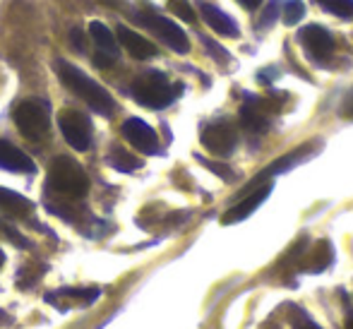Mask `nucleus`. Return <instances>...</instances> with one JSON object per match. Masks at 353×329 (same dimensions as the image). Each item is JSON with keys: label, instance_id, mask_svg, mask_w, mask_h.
I'll return each mask as SVG.
<instances>
[{"label": "nucleus", "instance_id": "13", "mask_svg": "<svg viewBox=\"0 0 353 329\" xmlns=\"http://www.w3.org/2000/svg\"><path fill=\"white\" fill-rule=\"evenodd\" d=\"M200 14L216 34H223V37H231V39L238 37V24L233 22L231 14H226L223 10L214 8L210 3H200Z\"/></svg>", "mask_w": 353, "mask_h": 329}, {"label": "nucleus", "instance_id": "15", "mask_svg": "<svg viewBox=\"0 0 353 329\" xmlns=\"http://www.w3.org/2000/svg\"><path fill=\"white\" fill-rule=\"evenodd\" d=\"M89 37H92V41L97 43V53H103V56H108V58L116 61L118 58V39H116V34L106 27V24L92 22L89 24Z\"/></svg>", "mask_w": 353, "mask_h": 329}, {"label": "nucleus", "instance_id": "27", "mask_svg": "<svg viewBox=\"0 0 353 329\" xmlns=\"http://www.w3.org/2000/svg\"><path fill=\"white\" fill-rule=\"evenodd\" d=\"M202 43H205V46L212 51L210 56L214 58V61H219V63H228V56H226L228 51H223V48L219 46V43H214L212 39H205V37H202Z\"/></svg>", "mask_w": 353, "mask_h": 329}, {"label": "nucleus", "instance_id": "10", "mask_svg": "<svg viewBox=\"0 0 353 329\" xmlns=\"http://www.w3.org/2000/svg\"><path fill=\"white\" fill-rule=\"evenodd\" d=\"M113 34H116V39L123 43V48H125L132 58H137V61H149V58L157 56V46H154L152 41H147L142 34L132 32V29L123 27V24H118V29Z\"/></svg>", "mask_w": 353, "mask_h": 329}, {"label": "nucleus", "instance_id": "26", "mask_svg": "<svg viewBox=\"0 0 353 329\" xmlns=\"http://www.w3.org/2000/svg\"><path fill=\"white\" fill-rule=\"evenodd\" d=\"M197 161H202L207 168H210V171H214L219 178H223V181H233V178H236V173H233V171H228V166H221V163L210 161V159H202V157H197Z\"/></svg>", "mask_w": 353, "mask_h": 329}, {"label": "nucleus", "instance_id": "6", "mask_svg": "<svg viewBox=\"0 0 353 329\" xmlns=\"http://www.w3.org/2000/svg\"><path fill=\"white\" fill-rule=\"evenodd\" d=\"M58 126L65 137V142L77 152H87L92 147V121L84 113L74 111V108H65L58 116Z\"/></svg>", "mask_w": 353, "mask_h": 329}, {"label": "nucleus", "instance_id": "23", "mask_svg": "<svg viewBox=\"0 0 353 329\" xmlns=\"http://www.w3.org/2000/svg\"><path fill=\"white\" fill-rule=\"evenodd\" d=\"M168 10H171L176 17H181L183 22H188V24L195 22V10H192V5L188 3V0H168Z\"/></svg>", "mask_w": 353, "mask_h": 329}, {"label": "nucleus", "instance_id": "1", "mask_svg": "<svg viewBox=\"0 0 353 329\" xmlns=\"http://www.w3.org/2000/svg\"><path fill=\"white\" fill-rule=\"evenodd\" d=\"M56 70H58V77L63 79V84L70 89L74 97L82 99L92 111L101 113V116H106V118L113 116L116 101H113V97L101 87V84L94 82L89 74H84L82 70L74 68L72 63H68V61H58Z\"/></svg>", "mask_w": 353, "mask_h": 329}, {"label": "nucleus", "instance_id": "19", "mask_svg": "<svg viewBox=\"0 0 353 329\" xmlns=\"http://www.w3.org/2000/svg\"><path fill=\"white\" fill-rule=\"evenodd\" d=\"M108 163H111L116 171L121 173H135L142 168V161L135 157V154H130L128 149L123 147H111V152H108Z\"/></svg>", "mask_w": 353, "mask_h": 329}, {"label": "nucleus", "instance_id": "3", "mask_svg": "<svg viewBox=\"0 0 353 329\" xmlns=\"http://www.w3.org/2000/svg\"><path fill=\"white\" fill-rule=\"evenodd\" d=\"M176 97H178V87H173L166 74L159 72V70H149V72L140 74L132 82V99L137 103H142V106L154 108V111L171 106L176 101Z\"/></svg>", "mask_w": 353, "mask_h": 329}, {"label": "nucleus", "instance_id": "5", "mask_svg": "<svg viewBox=\"0 0 353 329\" xmlns=\"http://www.w3.org/2000/svg\"><path fill=\"white\" fill-rule=\"evenodd\" d=\"M202 147L214 157H228L238 144V130L231 121H214L202 128Z\"/></svg>", "mask_w": 353, "mask_h": 329}, {"label": "nucleus", "instance_id": "12", "mask_svg": "<svg viewBox=\"0 0 353 329\" xmlns=\"http://www.w3.org/2000/svg\"><path fill=\"white\" fill-rule=\"evenodd\" d=\"M0 168L12 171V173H34L37 171L34 161L22 152V149H17L10 142H3V139H0Z\"/></svg>", "mask_w": 353, "mask_h": 329}, {"label": "nucleus", "instance_id": "25", "mask_svg": "<svg viewBox=\"0 0 353 329\" xmlns=\"http://www.w3.org/2000/svg\"><path fill=\"white\" fill-rule=\"evenodd\" d=\"M291 327H293V329H322L315 320H312L310 315H307L305 310H293V315H291Z\"/></svg>", "mask_w": 353, "mask_h": 329}, {"label": "nucleus", "instance_id": "16", "mask_svg": "<svg viewBox=\"0 0 353 329\" xmlns=\"http://www.w3.org/2000/svg\"><path fill=\"white\" fill-rule=\"evenodd\" d=\"M32 209H34V204L29 202L27 197L17 195V192L8 190V188H0V212L22 219V217H29Z\"/></svg>", "mask_w": 353, "mask_h": 329}, {"label": "nucleus", "instance_id": "24", "mask_svg": "<svg viewBox=\"0 0 353 329\" xmlns=\"http://www.w3.org/2000/svg\"><path fill=\"white\" fill-rule=\"evenodd\" d=\"M279 14H281V0H272L265 8V12H262V19L257 22V27H270V24H274L279 19Z\"/></svg>", "mask_w": 353, "mask_h": 329}, {"label": "nucleus", "instance_id": "22", "mask_svg": "<svg viewBox=\"0 0 353 329\" xmlns=\"http://www.w3.org/2000/svg\"><path fill=\"white\" fill-rule=\"evenodd\" d=\"M303 14H305V5H303L301 0H286V3H283V24L293 27V24L301 22Z\"/></svg>", "mask_w": 353, "mask_h": 329}, {"label": "nucleus", "instance_id": "8", "mask_svg": "<svg viewBox=\"0 0 353 329\" xmlns=\"http://www.w3.org/2000/svg\"><path fill=\"white\" fill-rule=\"evenodd\" d=\"M298 41L303 43L307 58H312V61H327L334 53V39L320 24H307L305 29H301Z\"/></svg>", "mask_w": 353, "mask_h": 329}, {"label": "nucleus", "instance_id": "30", "mask_svg": "<svg viewBox=\"0 0 353 329\" xmlns=\"http://www.w3.org/2000/svg\"><path fill=\"white\" fill-rule=\"evenodd\" d=\"M346 329H353V310L349 303H346Z\"/></svg>", "mask_w": 353, "mask_h": 329}, {"label": "nucleus", "instance_id": "28", "mask_svg": "<svg viewBox=\"0 0 353 329\" xmlns=\"http://www.w3.org/2000/svg\"><path fill=\"white\" fill-rule=\"evenodd\" d=\"M341 116L349 118V121H353V92L349 94V97H346L344 106H341Z\"/></svg>", "mask_w": 353, "mask_h": 329}, {"label": "nucleus", "instance_id": "14", "mask_svg": "<svg viewBox=\"0 0 353 329\" xmlns=\"http://www.w3.org/2000/svg\"><path fill=\"white\" fill-rule=\"evenodd\" d=\"M265 108L260 106V99L255 97H248V101L241 106V123L248 132H255V134H262L267 132L270 128V121L265 118Z\"/></svg>", "mask_w": 353, "mask_h": 329}, {"label": "nucleus", "instance_id": "7", "mask_svg": "<svg viewBox=\"0 0 353 329\" xmlns=\"http://www.w3.org/2000/svg\"><path fill=\"white\" fill-rule=\"evenodd\" d=\"M140 22L149 32H154L168 48H173L176 53H188L190 51V41H188L185 32L178 27L176 22H171L168 17L161 14H140Z\"/></svg>", "mask_w": 353, "mask_h": 329}, {"label": "nucleus", "instance_id": "20", "mask_svg": "<svg viewBox=\"0 0 353 329\" xmlns=\"http://www.w3.org/2000/svg\"><path fill=\"white\" fill-rule=\"evenodd\" d=\"M322 10L341 19H353V0H315Z\"/></svg>", "mask_w": 353, "mask_h": 329}, {"label": "nucleus", "instance_id": "2", "mask_svg": "<svg viewBox=\"0 0 353 329\" xmlns=\"http://www.w3.org/2000/svg\"><path fill=\"white\" fill-rule=\"evenodd\" d=\"M48 188L68 199H82L89 192V176L70 157H56L48 168Z\"/></svg>", "mask_w": 353, "mask_h": 329}, {"label": "nucleus", "instance_id": "11", "mask_svg": "<svg viewBox=\"0 0 353 329\" xmlns=\"http://www.w3.org/2000/svg\"><path fill=\"white\" fill-rule=\"evenodd\" d=\"M272 192V183H267V186L257 188L252 195H248L245 199H241V202H236L231 209H228L226 214L221 217L223 223H238V221H245L250 214H255V209L260 207L262 202H265L267 197H270Z\"/></svg>", "mask_w": 353, "mask_h": 329}, {"label": "nucleus", "instance_id": "9", "mask_svg": "<svg viewBox=\"0 0 353 329\" xmlns=\"http://www.w3.org/2000/svg\"><path fill=\"white\" fill-rule=\"evenodd\" d=\"M123 137L135 149H140L142 154H159L157 132H154V128L147 126L142 118H128V121L123 123Z\"/></svg>", "mask_w": 353, "mask_h": 329}, {"label": "nucleus", "instance_id": "32", "mask_svg": "<svg viewBox=\"0 0 353 329\" xmlns=\"http://www.w3.org/2000/svg\"><path fill=\"white\" fill-rule=\"evenodd\" d=\"M3 264H5V252L0 250V267H3Z\"/></svg>", "mask_w": 353, "mask_h": 329}, {"label": "nucleus", "instance_id": "18", "mask_svg": "<svg viewBox=\"0 0 353 329\" xmlns=\"http://www.w3.org/2000/svg\"><path fill=\"white\" fill-rule=\"evenodd\" d=\"M310 147H298L296 152H291V154H286V157H281V159H276L272 166H267V171L262 173V176H257L252 183H260L262 178H267V176H276V173H286V171H291L296 163H301L303 159H307L310 157V152H307Z\"/></svg>", "mask_w": 353, "mask_h": 329}, {"label": "nucleus", "instance_id": "29", "mask_svg": "<svg viewBox=\"0 0 353 329\" xmlns=\"http://www.w3.org/2000/svg\"><path fill=\"white\" fill-rule=\"evenodd\" d=\"M238 3H241L243 8H248V10H255V8H260L262 0H238Z\"/></svg>", "mask_w": 353, "mask_h": 329}, {"label": "nucleus", "instance_id": "21", "mask_svg": "<svg viewBox=\"0 0 353 329\" xmlns=\"http://www.w3.org/2000/svg\"><path fill=\"white\" fill-rule=\"evenodd\" d=\"M58 296L72 298L79 306H92V303L101 296V291H99V288H63V291H58Z\"/></svg>", "mask_w": 353, "mask_h": 329}, {"label": "nucleus", "instance_id": "17", "mask_svg": "<svg viewBox=\"0 0 353 329\" xmlns=\"http://www.w3.org/2000/svg\"><path fill=\"white\" fill-rule=\"evenodd\" d=\"M332 260H334V248H332L330 241H322L315 246V252H312L310 257L305 260V272L307 274H320L325 272L327 267L332 264Z\"/></svg>", "mask_w": 353, "mask_h": 329}, {"label": "nucleus", "instance_id": "4", "mask_svg": "<svg viewBox=\"0 0 353 329\" xmlns=\"http://www.w3.org/2000/svg\"><path fill=\"white\" fill-rule=\"evenodd\" d=\"M12 121L17 126V130L32 142L43 139L51 130V111H48V103L41 101V99L19 101L12 111Z\"/></svg>", "mask_w": 353, "mask_h": 329}, {"label": "nucleus", "instance_id": "31", "mask_svg": "<svg viewBox=\"0 0 353 329\" xmlns=\"http://www.w3.org/2000/svg\"><path fill=\"white\" fill-rule=\"evenodd\" d=\"M99 3H103V5H111V8H116L121 0H99Z\"/></svg>", "mask_w": 353, "mask_h": 329}]
</instances>
